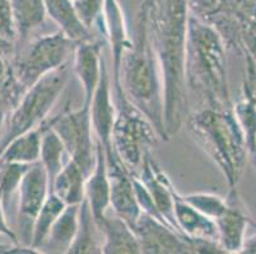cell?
I'll return each mask as SVG.
<instances>
[{
    "label": "cell",
    "instance_id": "obj_1",
    "mask_svg": "<svg viewBox=\"0 0 256 254\" xmlns=\"http://www.w3.org/2000/svg\"><path fill=\"white\" fill-rule=\"evenodd\" d=\"M139 10L150 28L164 83V121L168 140L180 131L188 107L185 48L188 0H144Z\"/></svg>",
    "mask_w": 256,
    "mask_h": 254
},
{
    "label": "cell",
    "instance_id": "obj_2",
    "mask_svg": "<svg viewBox=\"0 0 256 254\" xmlns=\"http://www.w3.org/2000/svg\"><path fill=\"white\" fill-rule=\"evenodd\" d=\"M115 97L125 95L128 101L152 122L160 139L168 141L164 121V83L150 28L140 10L136 15V34L121 55Z\"/></svg>",
    "mask_w": 256,
    "mask_h": 254
},
{
    "label": "cell",
    "instance_id": "obj_3",
    "mask_svg": "<svg viewBox=\"0 0 256 254\" xmlns=\"http://www.w3.org/2000/svg\"><path fill=\"white\" fill-rule=\"evenodd\" d=\"M224 41L212 25L188 14L185 84L212 108H232Z\"/></svg>",
    "mask_w": 256,
    "mask_h": 254
},
{
    "label": "cell",
    "instance_id": "obj_4",
    "mask_svg": "<svg viewBox=\"0 0 256 254\" xmlns=\"http://www.w3.org/2000/svg\"><path fill=\"white\" fill-rule=\"evenodd\" d=\"M186 125L222 172L228 187H236L245 169L248 149L232 108L203 107L188 115Z\"/></svg>",
    "mask_w": 256,
    "mask_h": 254
},
{
    "label": "cell",
    "instance_id": "obj_5",
    "mask_svg": "<svg viewBox=\"0 0 256 254\" xmlns=\"http://www.w3.org/2000/svg\"><path fill=\"white\" fill-rule=\"evenodd\" d=\"M72 61L52 70L23 93L14 109L6 116L0 134V154L12 140L40 126L59 99L70 75Z\"/></svg>",
    "mask_w": 256,
    "mask_h": 254
},
{
    "label": "cell",
    "instance_id": "obj_6",
    "mask_svg": "<svg viewBox=\"0 0 256 254\" xmlns=\"http://www.w3.org/2000/svg\"><path fill=\"white\" fill-rule=\"evenodd\" d=\"M188 8L220 34L227 50L241 55L256 47V0H188Z\"/></svg>",
    "mask_w": 256,
    "mask_h": 254
},
{
    "label": "cell",
    "instance_id": "obj_7",
    "mask_svg": "<svg viewBox=\"0 0 256 254\" xmlns=\"http://www.w3.org/2000/svg\"><path fill=\"white\" fill-rule=\"evenodd\" d=\"M76 43L60 29L34 36L18 46L13 71L24 92L52 70L72 61Z\"/></svg>",
    "mask_w": 256,
    "mask_h": 254
},
{
    "label": "cell",
    "instance_id": "obj_8",
    "mask_svg": "<svg viewBox=\"0 0 256 254\" xmlns=\"http://www.w3.org/2000/svg\"><path fill=\"white\" fill-rule=\"evenodd\" d=\"M160 139L152 122L125 95L116 98V118L111 143L114 153L128 171L136 173L142 165L144 154L157 146Z\"/></svg>",
    "mask_w": 256,
    "mask_h": 254
},
{
    "label": "cell",
    "instance_id": "obj_9",
    "mask_svg": "<svg viewBox=\"0 0 256 254\" xmlns=\"http://www.w3.org/2000/svg\"><path fill=\"white\" fill-rule=\"evenodd\" d=\"M51 129L62 140L65 151L82 168L88 176L96 163V146L93 148L92 120L90 106L83 104L78 109H65L58 116L51 117Z\"/></svg>",
    "mask_w": 256,
    "mask_h": 254
},
{
    "label": "cell",
    "instance_id": "obj_10",
    "mask_svg": "<svg viewBox=\"0 0 256 254\" xmlns=\"http://www.w3.org/2000/svg\"><path fill=\"white\" fill-rule=\"evenodd\" d=\"M17 192L20 243L30 247L34 219L50 193L48 174L40 160L30 165L23 174Z\"/></svg>",
    "mask_w": 256,
    "mask_h": 254
},
{
    "label": "cell",
    "instance_id": "obj_11",
    "mask_svg": "<svg viewBox=\"0 0 256 254\" xmlns=\"http://www.w3.org/2000/svg\"><path fill=\"white\" fill-rule=\"evenodd\" d=\"M144 254H192L188 238L168 224L142 213L132 227Z\"/></svg>",
    "mask_w": 256,
    "mask_h": 254
},
{
    "label": "cell",
    "instance_id": "obj_12",
    "mask_svg": "<svg viewBox=\"0 0 256 254\" xmlns=\"http://www.w3.org/2000/svg\"><path fill=\"white\" fill-rule=\"evenodd\" d=\"M226 204L224 211L214 220L218 229L220 244L226 253H241L246 228L248 225L256 227V221L251 218L236 187L230 188Z\"/></svg>",
    "mask_w": 256,
    "mask_h": 254
},
{
    "label": "cell",
    "instance_id": "obj_13",
    "mask_svg": "<svg viewBox=\"0 0 256 254\" xmlns=\"http://www.w3.org/2000/svg\"><path fill=\"white\" fill-rule=\"evenodd\" d=\"M111 76L108 73L106 59L104 60L101 71V79L97 85V89L93 94L92 102L90 104V120L94 136L102 144L106 153V158L114 155L112 143V129L116 118V104L112 102V92H111Z\"/></svg>",
    "mask_w": 256,
    "mask_h": 254
},
{
    "label": "cell",
    "instance_id": "obj_14",
    "mask_svg": "<svg viewBox=\"0 0 256 254\" xmlns=\"http://www.w3.org/2000/svg\"><path fill=\"white\" fill-rule=\"evenodd\" d=\"M107 171L110 179V209L132 227L142 214L132 185V173L121 164L116 154L107 159Z\"/></svg>",
    "mask_w": 256,
    "mask_h": 254
},
{
    "label": "cell",
    "instance_id": "obj_15",
    "mask_svg": "<svg viewBox=\"0 0 256 254\" xmlns=\"http://www.w3.org/2000/svg\"><path fill=\"white\" fill-rule=\"evenodd\" d=\"M244 57L246 73L242 81V92L232 104V111L245 135L248 155L256 165V61L250 55H244Z\"/></svg>",
    "mask_w": 256,
    "mask_h": 254
},
{
    "label": "cell",
    "instance_id": "obj_16",
    "mask_svg": "<svg viewBox=\"0 0 256 254\" xmlns=\"http://www.w3.org/2000/svg\"><path fill=\"white\" fill-rule=\"evenodd\" d=\"M140 168L142 172L138 177L143 182V185L146 186L148 192H150V197H152L153 202H154L156 207L162 215V218L164 219V221L168 224L170 227H172L176 232L182 234L178 230V224L174 220V195H172L174 185L167 177V174L160 169L157 162L153 159L150 151H146L144 154Z\"/></svg>",
    "mask_w": 256,
    "mask_h": 254
},
{
    "label": "cell",
    "instance_id": "obj_17",
    "mask_svg": "<svg viewBox=\"0 0 256 254\" xmlns=\"http://www.w3.org/2000/svg\"><path fill=\"white\" fill-rule=\"evenodd\" d=\"M104 60V42L101 39L83 42L76 46L72 57V69L78 76L84 90L83 104L86 106H90L97 89L101 79Z\"/></svg>",
    "mask_w": 256,
    "mask_h": 254
},
{
    "label": "cell",
    "instance_id": "obj_18",
    "mask_svg": "<svg viewBox=\"0 0 256 254\" xmlns=\"http://www.w3.org/2000/svg\"><path fill=\"white\" fill-rule=\"evenodd\" d=\"M86 200L96 221H100L110 209V179L107 171L106 153L96 139V163L86 181Z\"/></svg>",
    "mask_w": 256,
    "mask_h": 254
},
{
    "label": "cell",
    "instance_id": "obj_19",
    "mask_svg": "<svg viewBox=\"0 0 256 254\" xmlns=\"http://www.w3.org/2000/svg\"><path fill=\"white\" fill-rule=\"evenodd\" d=\"M174 214L178 228L186 238L208 239L218 242V229L216 221L206 216L182 199L180 192L174 187Z\"/></svg>",
    "mask_w": 256,
    "mask_h": 254
},
{
    "label": "cell",
    "instance_id": "obj_20",
    "mask_svg": "<svg viewBox=\"0 0 256 254\" xmlns=\"http://www.w3.org/2000/svg\"><path fill=\"white\" fill-rule=\"evenodd\" d=\"M104 238V254H140V247L134 230L118 215H106L97 221Z\"/></svg>",
    "mask_w": 256,
    "mask_h": 254
},
{
    "label": "cell",
    "instance_id": "obj_21",
    "mask_svg": "<svg viewBox=\"0 0 256 254\" xmlns=\"http://www.w3.org/2000/svg\"><path fill=\"white\" fill-rule=\"evenodd\" d=\"M50 126L51 117H48L40 126L12 140L0 154V165L9 163L34 164L38 162L42 136Z\"/></svg>",
    "mask_w": 256,
    "mask_h": 254
},
{
    "label": "cell",
    "instance_id": "obj_22",
    "mask_svg": "<svg viewBox=\"0 0 256 254\" xmlns=\"http://www.w3.org/2000/svg\"><path fill=\"white\" fill-rule=\"evenodd\" d=\"M10 5L18 34V47L41 34V29L46 25L48 13L44 0H10Z\"/></svg>",
    "mask_w": 256,
    "mask_h": 254
},
{
    "label": "cell",
    "instance_id": "obj_23",
    "mask_svg": "<svg viewBox=\"0 0 256 254\" xmlns=\"http://www.w3.org/2000/svg\"><path fill=\"white\" fill-rule=\"evenodd\" d=\"M44 3L48 17L76 45L96 39L92 31L79 19L73 0H44Z\"/></svg>",
    "mask_w": 256,
    "mask_h": 254
},
{
    "label": "cell",
    "instance_id": "obj_24",
    "mask_svg": "<svg viewBox=\"0 0 256 254\" xmlns=\"http://www.w3.org/2000/svg\"><path fill=\"white\" fill-rule=\"evenodd\" d=\"M79 206L80 204L65 206L51 227L41 253H68L78 230Z\"/></svg>",
    "mask_w": 256,
    "mask_h": 254
},
{
    "label": "cell",
    "instance_id": "obj_25",
    "mask_svg": "<svg viewBox=\"0 0 256 254\" xmlns=\"http://www.w3.org/2000/svg\"><path fill=\"white\" fill-rule=\"evenodd\" d=\"M86 181L87 176L82 168L69 158L54 179L50 192L55 193L65 205H79L86 199Z\"/></svg>",
    "mask_w": 256,
    "mask_h": 254
},
{
    "label": "cell",
    "instance_id": "obj_26",
    "mask_svg": "<svg viewBox=\"0 0 256 254\" xmlns=\"http://www.w3.org/2000/svg\"><path fill=\"white\" fill-rule=\"evenodd\" d=\"M104 238L98 224L93 216L87 200L79 206L78 230L69 248L70 254H101Z\"/></svg>",
    "mask_w": 256,
    "mask_h": 254
},
{
    "label": "cell",
    "instance_id": "obj_27",
    "mask_svg": "<svg viewBox=\"0 0 256 254\" xmlns=\"http://www.w3.org/2000/svg\"><path fill=\"white\" fill-rule=\"evenodd\" d=\"M65 206L66 205L55 193H48L42 207H41V210L37 214L36 219H34L30 247H32V248L36 249V251H38L41 253V247L45 243L51 227L56 221V219L59 218L60 214L62 213V210L65 209Z\"/></svg>",
    "mask_w": 256,
    "mask_h": 254
},
{
    "label": "cell",
    "instance_id": "obj_28",
    "mask_svg": "<svg viewBox=\"0 0 256 254\" xmlns=\"http://www.w3.org/2000/svg\"><path fill=\"white\" fill-rule=\"evenodd\" d=\"M64 145L62 140L56 135V132L51 129V126L45 131L41 141V151H40V162L45 168L46 174L48 178V186H52L55 177L59 174L62 168L64 167Z\"/></svg>",
    "mask_w": 256,
    "mask_h": 254
},
{
    "label": "cell",
    "instance_id": "obj_29",
    "mask_svg": "<svg viewBox=\"0 0 256 254\" xmlns=\"http://www.w3.org/2000/svg\"><path fill=\"white\" fill-rule=\"evenodd\" d=\"M18 43L10 0H0V53L13 62Z\"/></svg>",
    "mask_w": 256,
    "mask_h": 254
},
{
    "label": "cell",
    "instance_id": "obj_30",
    "mask_svg": "<svg viewBox=\"0 0 256 254\" xmlns=\"http://www.w3.org/2000/svg\"><path fill=\"white\" fill-rule=\"evenodd\" d=\"M181 196L188 205H192L198 211L210 218L212 220H216L224 211L226 205H227L226 199L216 193L196 192Z\"/></svg>",
    "mask_w": 256,
    "mask_h": 254
},
{
    "label": "cell",
    "instance_id": "obj_31",
    "mask_svg": "<svg viewBox=\"0 0 256 254\" xmlns=\"http://www.w3.org/2000/svg\"><path fill=\"white\" fill-rule=\"evenodd\" d=\"M102 1L104 0H73L79 19L90 31L93 28L98 29L101 24Z\"/></svg>",
    "mask_w": 256,
    "mask_h": 254
},
{
    "label": "cell",
    "instance_id": "obj_32",
    "mask_svg": "<svg viewBox=\"0 0 256 254\" xmlns=\"http://www.w3.org/2000/svg\"><path fill=\"white\" fill-rule=\"evenodd\" d=\"M0 234L6 237L8 239H10L12 243L20 244V239H18V235L16 234L14 230L12 229L8 225V221L6 218V207L3 205V200H2V196H0Z\"/></svg>",
    "mask_w": 256,
    "mask_h": 254
},
{
    "label": "cell",
    "instance_id": "obj_33",
    "mask_svg": "<svg viewBox=\"0 0 256 254\" xmlns=\"http://www.w3.org/2000/svg\"><path fill=\"white\" fill-rule=\"evenodd\" d=\"M4 253H17V254H22V253H34V254H40L38 251L34 249L32 247L28 246H20V244H13V246H6V244H0V254Z\"/></svg>",
    "mask_w": 256,
    "mask_h": 254
},
{
    "label": "cell",
    "instance_id": "obj_34",
    "mask_svg": "<svg viewBox=\"0 0 256 254\" xmlns=\"http://www.w3.org/2000/svg\"><path fill=\"white\" fill-rule=\"evenodd\" d=\"M241 253H248V254H256V234L252 237L245 238L244 242V247H242Z\"/></svg>",
    "mask_w": 256,
    "mask_h": 254
},
{
    "label": "cell",
    "instance_id": "obj_35",
    "mask_svg": "<svg viewBox=\"0 0 256 254\" xmlns=\"http://www.w3.org/2000/svg\"><path fill=\"white\" fill-rule=\"evenodd\" d=\"M255 168H256V165H255Z\"/></svg>",
    "mask_w": 256,
    "mask_h": 254
}]
</instances>
